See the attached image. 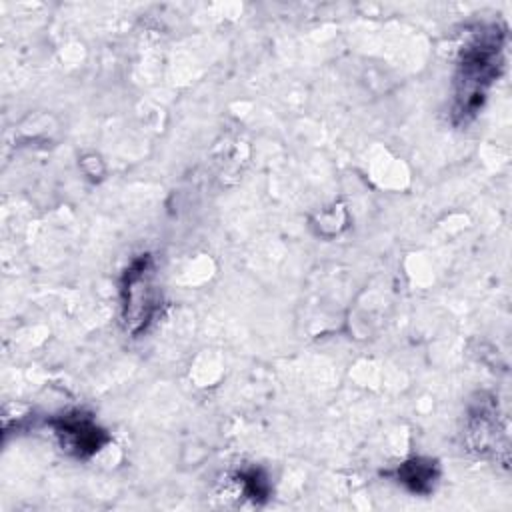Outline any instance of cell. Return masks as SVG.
<instances>
[{
    "mask_svg": "<svg viewBox=\"0 0 512 512\" xmlns=\"http://www.w3.org/2000/svg\"><path fill=\"white\" fill-rule=\"evenodd\" d=\"M120 296L126 330L130 334H140L148 326L158 306V292L154 284V260L150 254H140L124 270Z\"/></svg>",
    "mask_w": 512,
    "mask_h": 512,
    "instance_id": "cell-2",
    "label": "cell"
},
{
    "mask_svg": "<svg viewBox=\"0 0 512 512\" xmlns=\"http://www.w3.org/2000/svg\"><path fill=\"white\" fill-rule=\"evenodd\" d=\"M240 480V486H242V492L244 496L260 502V500H266L268 494H270V486H268V478L262 474V470L258 468H250L246 472H242L238 476Z\"/></svg>",
    "mask_w": 512,
    "mask_h": 512,
    "instance_id": "cell-5",
    "label": "cell"
},
{
    "mask_svg": "<svg viewBox=\"0 0 512 512\" xmlns=\"http://www.w3.org/2000/svg\"><path fill=\"white\" fill-rule=\"evenodd\" d=\"M50 424L60 438L62 448L78 458L96 454L108 442V434L84 412L62 414Z\"/></svg>",
    "mask_w": 512,
    "mask_h": 512,
    "instance_id": "cell-3",
    "label": "cell"
},
{
    "mask_svg": "<svg viewBox=\"0 0 512 512\" xmlns=\"http://www.w3.org/2000/svg\"><path fill=\"white\" fill-rule=\"evenodd\" d=\"M504 32L498 26H488L476 32L462 46L454 82V124L470 122L482 108L488 88L498 78L502 68Z\"/></svg>",
    "mask_w": 512,
    "mask_h": 512,
    "instance_id": "cell-1",
    "label": "cell"
},
{
    "mask_svg": "<svg viewBox=\"0 0 512 512\" xmlns=\"http://www.w3.org/2000/svg\"><path fill=\"white\" fill-rule=\"evenodd\" d=\"M394 478L414 494H430L438 482V464L430 458H410L396 468Z\"/></svg>",
    "mask_w": 512,
    "mask_h": 512,
    "instance_id": "cell-4",
    "label": "cell"
}]
</instances>
